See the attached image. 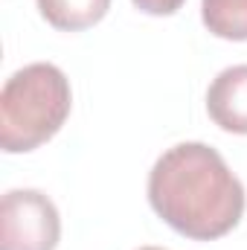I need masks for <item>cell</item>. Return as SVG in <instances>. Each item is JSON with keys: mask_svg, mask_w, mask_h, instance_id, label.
<instances>
[{"mask_svg": "<svg viewBox=\"0 0 247 250\" xmlns=\"http://www.w3.org/2000/svg\"><path fill=\"white\" fill-rule=\"evenodd\" d=\"M73 90L62 67L35 62L15 70L0 90V146L9 154L53 140L70 117Z\"/></svg>", "mask_w": 247, "mask_h": 250, "instance_id": "7a4b0ae2", "label": "cell"}, {"mask_svg": "<svg viewBox=\"0 0 247 250\" xmlns=\"http://www.w3.org/2000/svg\"><path fill=\"white\" fill-rule=\"evenodd\" d=\"M206 111L218 128L247 134V64H233L212 79L206 90Z\"/></svg>", "mask_w": 247, "mask_h": 250, "instance_id": "277c9868", "label": "cell"}, {"mask_svg": "<svg viewBox=\"0 0 247 250\" xmlns=\"http://www.w3.org/2000/svg\"><path fill=\"white\" fill-rule=\"evenodd\" d=\"M145 15H175L186 0H131Z\"/></svg>", "mask_w": 247, "mask_h": 250, "instance_id": "52a82bcc", "label": "cell"}, {"mask_svg": "<svg viewBox=\"0 0 247 250\" xmlns=\"http://www.w3.org/2000/svg\"><path fill=\"white\" fill-rule=\"evenodd\" d=\"M140 250H163V248H140Z\"/></svg>", "mask_w": 247, "mask_h": 250, "instance_id": "ba28073f", "label": "cell"}, {"mask_svg": "<svg viewBox=\"0 0 247 250\" xmlns=\"http://www.w3.org/2000/svg\"><path fill=\"white\" fill-rule=\"evenodd\" d=\"M204 26L224 41H247V0H201Z\"/></svg>", "mask_w": 247, "mask_h": 250, "instance_id": "8992f818", "label": "cell"}, {"mask_svg": "<svg viewBox=\"0 0 247 250\" xmlns=\"http://www.w3.org/2000/svg\"><path fill=\"white\" fill-rule=\"evenodd\" d=\"M62 218L38 189H9L0 201V250H56Z\"/></svg>", "mask_w": 247, "mask_h": 250, "instance_id": "3957f363", "label": "cell"}, {"mask_svg": "<svg viewBox=\"0 0 247 250\" xmlns=\"http://www.w3.org/2000/svg\"><path fill=\"white\" fill-rule=\"evenodd\" d=\"M151 209L186 239L227 236L245 215V187L206 143H178L148 172Z\"/></svg>", "mask_w": 247, "mask_h": 250, "instance_id": "6da1fadb", "label": "cell"}, {"mask_svg": "<svg viewBox=\"0 0 247 250\" xmlns=\"http://www.w3.org/2000/svg\"><path fill=\"white\" fill-rule=\"evenodd\" d=\"M38 9L50 26L64 32H82L108 15L111 0H38Z\"/></svg>", "mask_w": 247, "mask_h": 250, "instance_id": "5b68a950", "label": "cell"}]
</instances>
